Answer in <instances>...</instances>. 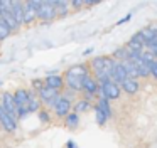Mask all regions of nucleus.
I'll use <instances>...</instances> for the list:
<instances>
[{"label": "nucleus", "instance_id": "obj_10", "mask_svg": "<svg viewBox=\"0 0 157 148\" xmlns=\"http://www.w3.org/2000/svg\"><path fill=\"white\" fill-rule=\"evenodd\" d=\"M37 93H39V98H41L44 103H48V104H52V103H54V99L58 98V91H56V89H51V87H48L46 84L37 91Z\"/></svg>", "mask_w": 157, "mask_h": 148}, {"label": "nucleus", "instance_id": "obj_16", "mask_svg": "<svg viewBox=\"0 0 157 148\" xmlns=\"http://www.w3.org/2000/svg\"><path fill=\"white\" fill-rule=\"evenodd\" d=\"M52 5H54V9H56V13L66 15V12H68V2H63V0H52Z\"/></svg>", "mask_w": 157, "mask_h": 148}, {"label": "nucleus", "instance_id": "obj_5", "mask_svg": "<svg viewBox=\"0 0 157 148\" xmlns=\"http://www.w3.org/2000/svg\"><path fill=\"white\" fill-rule=\"evenodd\" d=\"M0 104H2V108H4V109L7 111V113L10 114L15 121L19 120V108H17V104H15L14 96H12V94L5 93L4 96H2V99H0Z\"/></svg>", "mask_w": 157, "mask_h": 148}, {"label": "nucleus", "instance_id": "obj_11", "mask_svg": "<svg viewBox=\"0 0 157 148\" xmlns=\"http://www.w3.org/2000/svg\"><path fill=\"white\" fill-rule=\"evenodd\" d=\"M9 5H10V10H12V13H14L17 24L19 25L24 24V3H21V2H9Z\"/></svg>", "mask_w": 157, "mask_h": 148}, {"label": "nucleus", "instance_id": "obj_18", "mask_svg": "<svg viewBox=\"0 0 157 148\" xmlns=\"http://www.w3.org/2000/svg\"><path fill=\"white\" fill-rule=\"evenodd\" d=\"M95 116H96V123H98V124H105L106 120H108V118H106V114L103 113V111L100 109L98 106L95 108Z\"/></svg>", "mask_w": 157, "mask_h": 148}, {"label": "nucleus", "instance_id": "obj_3", "mask_svg": "<svg viewBox=\"0 0 157 148\" xmlns=\"http://www.w3.org/2000/svg\"><path fill=\"white\" fill-rule=\"evenodd\" d=\"M113 66H115V61H113L112 57L101 56V57H95V59H93V67H95V71H96V76H98L100 83L110 79Z\"/></svg>", "mask_w": 157, "mask_h": 148}, {"label": "nucleus", "instance_id": "obj_24", "mask_svg": "<svg viewBox=\"0 0 157 148\" xmlns=\"http://www.w3.org/2000/svg\"><path fill=\"white\" fill-rule=\"evenodd\" d=\"M69 3H71V5L75 7V9H81L85 2H83V0H73V2H69Z\"/></svg>", "mask_w": 157, "mask_h": 148}, {"label": "nucleus", "instance_id": "obj_19", "mask_svg": "<svg viewBox=\"0 0 157 148\" xmlns=\"http://www.w3.org/2000/svg\"><path fill=\"white\" fill-rule=\"evenodd\" d=\"M88 109H90V103H88V99L79 101V103H76V106H75L76 114H78V113H83V111H88Z\"/></svg>", "mask_w": 157, "mask_h": 148}, {"label": "nucleus", "instance_id": "obj_23", "mask_svg": "<svg viewBox=\"0 0 157 148\" xmlns=\"http://www.w3.org/2000/svg\"><path fill=\"white\" fill-rule=\"evenodd\" d=\"M149 71H150V74H152L154 77H157V61H155V62H154L152 66L149 67Z\"/></svg>", "mask_w": 157, "mask_h": 148}, {"label": "nucleus", "instance_id": "obj_27", "mask_svg": "<svg viewBox=\"0 0 157 148\" xmlns=\"http://www.w3.org/2000/svg\"><path fill=\"white\" fill-rule=\"evenodd\" d=\"M68 148H78V145H76L73 140H69V141H68Z\"/></svg>", "mask_w": 157, "mask_h": 148}, {"label": "nucleus", "instance_id": "obj_2", "mask_svg": "<svg viewBox=\"0 0 157 148\" xmlns=\"http://www.w3.org/2000/svg\"><path fill=\"white\" fill-rule=\"evenodd\" d=\"M86 77H88V69L85 64H76L66 71V84L73 91H81Z\"/></svg>", "mask_w": 157, "mask_h": 148}, {"label": "nucleus", "instance_id": "obj_7", "mask_svg": "<svg viewBox=\"0 0 157 148\" xmlns=\"http://www.w3.org/2000/svg\"><path fill=\"white\" fill-rule=\"evenodd\" d=\"M52 106H54V111L58 116H68L69 109H71V101L66 96H58L52 103Z\"/></svg>", "mask_w": 157, "mask_h": 148}, {"label": "nucleus", "instance_id": "obj_28", "mask_svg": "<svg viewBox=\"0 0 157 148\" xmlns=\"http://www.w3.org/2000/svg\"><path fill=\"white\" fill-rule=\"evenodd\" d=\"M155 34H157V30H155Z\"/></svg>", "mask_w": 157, "mask_h": 148}, {"label": "nucleus", "instance_id": "obj_9", "mask_svg": "<svg viewBox=\"0 0 157 148\" xmlns=\"http://www.w3.org/2000/svg\"><path fill=\"white\" fill-rule=\"evenodd\" d=\"M127 77H128V74H127L123 64L122 62H115V66H113V69H112V74H110V79L115 81L117 84H120L122 81H125Z\"/></svg>", "mask_w": 157, "mask_h": 148}, {"label": "nucleus", "instance_id": "obj_20", "mask_svg": "<svg viewBox=\"0 0 157 148\" xmlns=\"http://www.w3.org/2000/svg\"><path fill=\"white\" fill-rule=\"evenodd\" d=\"M78 114L76 113H69L68 116H66V124H68L69 128H75L76 124H78Z\"/></svg>", "mask_w": 157, "mask_h": 148}, {"label": "nucleus", "instance_id": "obj_13", "mask_svg": "<svg viewBox=\"0 0 157 148\" xmlns=\"http://www.w3.org/2000/svg\"><path fill=\"white\" fill-rule=\"evenodd\" d=\"M122 87L125 93L128 94H135L137 91H139V83H137V79H132V77H127L125 81H122Z\"/></svg>", "mask_w": 157, "mask_h": 148}, {"label": "nucleus", "instance_id": "obj_6", "mask_svg": "<svg viewBox=\"0 0 157 148\" xmlns=\"http://www.w3.org/2000/svg\"><path fill=\"white\" fill-rule=\"evenodd\" d=\"M36 15L39 17V19L42 20H51L56 17V9L54 5H52V0H46V2H41V5H39V10L36 12Z\"/></svg>", "mask_w": 157, "mask_h": 148}, {"label": "nucleus", "instance_id": "obj_21", "mask_svg": "<svg viewBox=\"0 0 157 148\" xmlns=\"http://www.w3.org/2000/svg\"><path fill=\"white\" fill-rule=\"evenodd\" d=\"M39 120L42 121V123H48L51 118H49V114H48V111H39Z\"/></svg>", "mask_w": 157, "mask_h": 148}, {"label": "nucleus", "instance_id": "obj_22", "mask_svg": "<svg viewBox=\"0 0 157 148\" xmlns=\"http://www.w3.org/2000/svg\"><path fill=\"white\" fill-rule=\"evenodd\" d=\"M44 86V81H41V79H34L32 81V87H34V89H41V87Z\"/></svg>", "mask_w": 157, "mask_h": 148}, {"label": "nucleus", "instance_id": "obj_12", "mask_svg": "<svg viewBox=\"0 0 157 148\" xmlns=\"http://www.w3.org/2000/svg\"><path fill=\"white\" fill-rule=\"evenodd\" d=\"M44 84H46L48 87H51V89H56V91H58L59 87L64 84V79H63L61 76H58V74H49V76L44 79Z\"/></svg>", "mask_w": 157, "mask_h": 148}, {"label": "nucleus", "instance_id": "obj_8", "mask_svg": "<svg viewBox=\"0 0 157 148\" xmlns=\"http://www.w3.org/2000/svg\"><path fill=\"white\" fill-rule=\"evenodd\" d=\"M0 123H2L4 130L9 131V133H12V131L17 130V121H15L14 118H12L10 114L2 108V104H0Z\"/></svg>", "mask_w": 157, "mask_h": 148}, {"label": "nucleus", "instance_id": "obj_15", "mask_svg": "<svg viewBox=\"0 0 157 148\" xmlns=\"http://www.w3.org/2000/svg\"><path fill=\"white\" fill-rule=\"evenodd\" d=\"M36 17H37V15H36V12L31 9V5L25 2L24 3V24H31Z\"/></svg>", "mask_w": 157, "mask_h": 148}, {"label": "nucleus", "instance_id": "obj_1", "mask_svg": "<svg viewBox=\"0 0 157 148\" xmlns=\"http://www.w3.org/2000/svg\"><path fill=\"white\" fill-rule=\"evenodd\" d=\"M12 96H14V101L19 108V118H24L29 113L39 111V99L32 93L25 89H17L15 94H12Z\"/></svg>", "mask_w": 157, "mask_h": 148}, {"label": "nucleus", "instance_id": "obj_4", "mask_svg": "<svg viewBox=\"0 0 157 148\" xmlns=\"http://www.w3.org/2000/svg\"><path fill=\"white\" fill-rule=\"evenodd\" d=\"M101 93L105 99H118L120 98V86L112 79H106L101 83Z\"/></svg>", "mask_w": 157, "mask_h": 148}, {"label": "nucleus", "instance_id": "obj_17", "mask_svg": "<svg viewBox=\"0 0 157 148\" xmlns=\"http://www.w3.org/2000/svg\"><path fill=\"white\" fill-rule=\"evenodd\" d=\"M98 108L103 111V113L106 114V118H110L112 116V108H110V101L108 99H105V98H101V99L98 101Z\"/></svg>", "mask_w": 157, "mask_h": 148}, {"label": "nucleus", "instance_id": "obj_25", "mask_svg": "<svg viewBox=\"0 0 157 148\" xmlns=\"http://www.w3.org/2000/svg\"><path fill=\"white\" fill-rule=\"evenodd\" d=\"M130 17H132V15H130V13H128V15H125V17H123V19H120V20H118V22H117V24H118V25H122V24L128 22V20H130Z\"/></svg>", "mask_w": 157, "mask_h": 148}, {"label": "nucleus", "instance_id": "obj_26", "mask_svg": "<svg viewBox=\"0 0 157 148\" xmlns=\"http://www.w3.org/2000/svg\"><path fill=\"white\" fill-rule=\"evenodd\" d=\"M86 5H96V3H100V0H86Z\"/></svg>", "mask_w": 157, "mask_h": 148}, {"label": "nucleus", "instance_id": "obj_14", "mask_svg": "<svg viewBox=\"0 0 157 148\" xmlns=\"http://www.w3.org/2000/svg\"><path fill=\"white\" fill-rule=\"evenodd\" d=\"M83 91H86L88 94H95L98 91V83L91 77H86L85 83H83Z\"/></svg>", "mask_w": 157, "mask_h": 148}]
</instances>
